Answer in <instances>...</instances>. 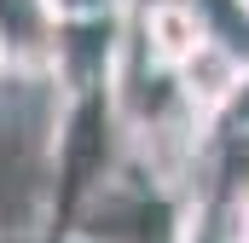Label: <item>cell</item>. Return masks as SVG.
I'll return each mask as SVG.
<instances>
[{"label":"cell","mask_w":249,"mask_h":243,"mask_svg":"<svg viewBox=\"0 0 249 243\" xmlns=\"http://www.w3.org/2000/svg\"><path fill=\"white\" fill-rule=\"evenodd\" d=\"M127 35H133V47L157 64V69H186L214 41L209 12L197 0H139L133 17H127Z\"/></svg>","instance_id":"obj_1"},{"label":"cell","mask_w":249,"mask_h":243,"mask_svg":"<svg viewBox=\"0 0 249 243\" xmlns=\"http://www.w3.org/2000/svg\"><path fill=\"white\" fill-rule=\"evenodd\" d=\"M53 23H122L139 0H41Z\"/></svg>","instance_id":"obj_2"},{"label":"cell","mask_w":249,"mask_h":243,"mask_svg":"<svg viewBox=\"0 0 249 243\" xmlns=\"http://www.w3.org/2000/svg\"><path fill=\"white\" fill-rule=\"evenodd\" d=\"M6 81H18V58H12V47H6V29H0V87Z\"/></svg>","instance_id":"obj_3"},{"label":"cell","mask_w":249,"mask_h":243,"mask_svg":"<svg viewBox=\"0 0 249 243\" xmlns=\"http://www.w3.org/2000/svg\"><path fill=\"white\" fill-rule=\"evenodd\" d=\"M0 243H53V238H0Z\"/></svg>","instance_id":"obj_4"},{"label":"cell","mask_w":249,"mask_h":243,"mask_svg":"<svg viewBox=\"0 0 249 243\" xmlns=\"http://www.w3.org/2000/svg\"><path fill=\"white\" fill-rule=\"evenodd\" d=\"M244 243H249V214H244Z\"/></svg>","instance_id":"obj_5"},{"label":"cell","mask_w":249,"mask_h":243,"mask_svg":"<svg viewBox=\"0 0 249 243\" xmlns=\"http://www.w3.org/2000/svg\"><path fill=\"white\" fill-rule=\"evenodd\" d=\"M244 6H249V0H244Z\"/></svg>","instance_id":"obj_6"}]
</instances>
